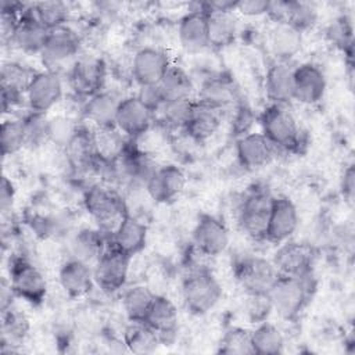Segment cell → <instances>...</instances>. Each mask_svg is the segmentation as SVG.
<instances>
[{"label":"cell","mask_w":355,"mask_h":355,"mask_svg":"<svg viewBox=\"0 0 355 355\" xmlns=\"http://www.w3.org/2000/svg\"><path fill=\"white\" fill-rule=\"evenodd\" d=\"M261 133L279 153H301L306 146V133L302 130L288 105L269 104L259 114Z\"/></svg>","instance_id":"6da1fadb"},{"label":"cell","mask_w":355,"mask_h":355,"mask_svg":"<svg viewBox=\"0 0 355 355\" xmlns=\"http://www.w3.org/2000/svg\"><path fill=\"white\" fill-rule=\"evenodd\" d=\"M313 288L312 275L304 277L279 275L268 291L272 311L286 320L295 319L309 302Z\"/></svg>","instance_id":"7a4b0ae2"},{"label":"cell","mask_w":355,"mask_h":355,"mask_svg":"<svg viewBox=\"0 0 355 355\" xmlns=\"http://www.w3.org/2000/svg\"><path fill=\"white\" fill-rule=\"evenodd\" d=\"M180 294L190 313L205 315L219 302L222 287L208 268H193L182 280Z\"/></svg>","instance_id":"3957f363"},{"label":"cell","mask_w":355,"mask_h":355,"mask_svg":"<svg viewBox=\"0 0 355 355\" xmlns=\"http://www.w3.org/2000/svg\"><path fill=\"white\" fill-rule=\"evenodd\" d=\"M86 212L98 225L104 234H111L122 218L128 214L122 196L110 184H93L83 196Z\"/></svg>","instance_id":"277c9868"},{"label":"cell","mask_w":355,"mask_h":355,"mask_svg":"<svg viewBox=\"0 0 355 355\" xmlns=\"http://www.w3.org/2000/svg\"><path fill=\"white\" fill-rule=\"evenodd\" d=\"M273 196L263 187L248 189L237 207V225L251 240H265Z\"/></svg>","instance_id":"5b68a950"},{"label":"cell","mask_w":355,"mask_h":355,"mask_svg":"<svg viewBox=\"0 0 355 355\" xmlns=\"http://www.w3.org/2000/svg\"><path fill=\"white\" fill-rule=\"evenodd\" d=\"M10 287L15 297L31 305H40L47 294V280L42 270L24 257L10 259Z\"/></svg>","instance_id":"8992f818"},{"label":"cell","mask_w":355,"mask_h":355,"mask_svg":"<svg viewBox=\"0 0 355 355\" xmlns=\"http://www.w3.org/2000/svg\"><path fill=\"white\" fill-rule=\"evenodd\" d=\"M80 46L82 39L79 33L69 25H62L49 31L40 57L47 69L60 72V68L65 67V64L72 65L80 54Z\"/></svg>","instance_id":"52a82bcc"},{"label":"cell","mask_w":355,"mask_h":355,"mask_svg":"<svg viewBox=\"0 0 355 355\" xmlns=\"http://www.w3.org/2000/svg\"><path fill=\"white\" fill-rule=\"evenodd\" d=\"M64 96L62 75L54 69L35 71L26 89L25 104L29 111L47 114Z\"/></svg>","instance_id":"ba28073f"},{"label":"cell","mask_w":355,"mask_h":355,"mask_svg":"<svg viewBox=\"0 0 355 355\" xmlns=\"http://www.w3.org/2000/svg\"><path fill=\"white\" fill-rule=\"evenodd\" d=\"M130 259V255L108 243L98 259L93 263L96 286L107 294L119 291L126 284Z\"/></svg>","instance_id":"9c48e42d"},{"label":"cell","mask_w":355,"mask_h":355,"mask_svg":"<svg viewBox=\"0 0 355 355\" xmlns=\"http://www.w3.org/2000/svg\"><path fill=\"white\" fill-rule=\"evenodd\" d=\"M233 275L245 294H268L279 276L272 261L257 255L239 258L234 262Z\"/></svg>","instance_id":"30bf717a"},{"label":"cell","mask_w":355,"mask_h":355,"mask_svg":"<svg viewBox=\"0 0 355 355\" xmlns=\"http://www.w3.org/2000/svg\"><path fill=\"white\" fill-rule=\"evenodd\" d=\"M105 61L96 54H79L68 69V82L76 97L83 100L104 89Z\"/></svg>","instance_id":"8fae6325"},{"label":"cell","mask_w":355,"mask_h":355,"mask_svg":"<svg viewBox=\"0 0 355 355\" xmlns=\"http://www.w3.org/2000/svg\"><path fill=\"white\" fill-rule=\"evenodd\" d=\"M272 263L279 275L304 277L312 275L315 263L313 248L302 241L287 240L279 244L273 254Z\"/></svg>","instance_id":"7c38bea8"},{"label":"cell","mask_w":355,"mask_h":355,"mask_svg":"<svg viewBox=\"0 0 355 355\" xmlns=\"http://www.w3.org/2000/svg\"><path fill=\"white\" fill-rule=\"evenodd\" d=\"M171 65L169 55L164 49L143 46L130 58V78L137 86L158 85Z\"/></svg>","instance_id":"4fadbf2b"},{"label":"cell","mask_w":355,"mask_h":355,"mask_svg":"<svg viewBox=\"0 0 355 355\" xmlns=\"http://www.w3.org/2000/svg\"><path fill=\"white\" fill-rule=\"evenodd\" d=\"M154 121L155 114L148 110L135 94L121 98L115 118V128L130 141L137 140L147 133Z\"/></svg>","instance_id":"5bb4252c"},{"label":"cell","mask_w":355,"mask_h":355,"mask_svg":"<svg viewBox=\"0 0 355 355\" xmlns=\"http://www.w3.org/2000/svg\"><path fill=\"white\" fill-rule=\"evenodd\" d=\"M230 236L226 225L216 216L202 214L193 229V247L208 258L220 255L229 247Z\"/></svg>","instance_id":"9a60e30c"},{"label":"cell","mask_w":355,"mask_h":355,"mask_svg":"<svg viewBox=\"0 0 355 355\" xmlns=\"http://www.w3.org/2000/svg\"><path fill=\"white\" fill-rule=\"evenodd\" d=\"M300 223V216L295 204L284 196H273L265 241L272 244H282L293 237Z\"/></svg>","instance_id":"2e32d148"},{"label":"cell","mask_w":355,"mask_h":355,"mask_svg":"<svg viewBox=\"0 0 355 355\" xmlns=\"http://www.w3.org/2000/svg\"><path fill=\"white\" fill-rule=\"evenodd\" d=\"M326 90V73L319 64L308 61L294 67L293 101L304 105H313L324 97Z\"/></svg>","instance_id":"e0dca14e"},{"label":"cell","mask_w":355,"mask_h":355,"mask_svg":"<svg viewBox=\"0 0 355 355\" xmlns=\"http://www.w3.org/2000/svg\"><path fill=\"white\" fill-rule=\"evenodd\" d=\"M234 150L239 164L248 171L266 166L279 154L276 147L261 132H248L237 137Z\"/></svg>","instance_id":"ac0fdd59"},{"label":"cell","mask_w":355,"mask_h":355,"mask_svg":"<svg viewBox=\"0 0 355 355\" xmlns=\"http://www.w3.org/2000/svg\"><path fill=\"white\" fill-rule=\"evenodd\" d=\"M190 7L179 19L178 39L186 53L198 54L209 47L207 14L200 8L198 3H193Z\"/></svg>","instance_id":"d6986e66"},{"label":"cell","mask_w":355,"mask_h":355,"mask_svg":"<svg viewBox=\"0 0 355 355\" xmlns=\"http://www.w3.org/2000/svg\"><path fill=\"white\" fill-rule=\"evenodd\" d=\"M186 182V173L180 166L165 164L158 166L144 189L151 200L159 204H166L172 202L183 193Z\"/></svg>","instance_id":"ffe728a7"},{"label":"cell","mask_w":355,"mask_h":355,"mask_svg":"<svg viewBox=\"0 0 355 355\" xmlns=\"http://www.w3.org/2000/svg\"><path fill=\"white\" fill-rule=\"evenodd\" d=\"M47 33L49 29L35 15L32 4H28L19 15L10 44L24 53L40 54Z\"/></svg>","instance_id":"44dd1931"},{"label":"cell","mask_w":355,"mask_h":355,"mask_svg":"<svg viewBox=\"0 0 355 355\" xmlns=\"http://www.w3.org/2000/svg\"><path fill=\"white\" fill-rule=\"evenodd\" d=\"M197 100L222 112L241 101L234 80L226 75H212L204 79L198 89Z\"/></svg>","instance_id":"7402d4cb"},{"label":"cell","mask_w":355,"mask_h":355,"mask_svg":"<svg viewBox=\"0 0 355 355\" xmlns=\"http://www.w3.org/2000/svg\"><path fill=\"white\" fill-rule=\"evenodd\" d=\"M263 90L269 104L288 105L294 93V65L273 61L265 72Z\"/></svg>","instance_id":"603a6c76"},{"label":"cell","mask_w":355,"mask_h":355,"mask_svg":"<svg viewBox=\"0 0 355 355\" xmlns=\"http://www.w3.org/2000/svg\"><path fill=\"white\" fill-rule=\"evenodd\" d=\"M58 283L68 297L82 298L87 295L96 284L93 266L69 257L58 269Z\"/></svg>","instance_id":"cb8c5ba5"},{"label":"cell","mask_w":355,"mask_h":355,"mask_svg":"<svg viewBox=\"0 0 355 355\" xmlns=\"http://www.w3.org/2000/svg\"><path fill=\"white\" fill-rule=\"evenodd\" d=\"M121 98L122 97H119L115 92L103 89L83 100L80 114L93 125V128L115 126V118Z\"/></svg>","instance_id":"d4e9b609"},{"label":"cell","mask_w":355,"mask_h":355,"mask_svg":"<svg viewBox=\"0 0 355 355\" xmlns=\"http://www.w3.org/2000/svg\"><path fill=\"white\" fill-rule=\"evenodd\" d=\"M273 22H286L300 32H305L316 24L318 11L305 1L277 0L270 1L268 15Z\"/></svg>","instance_id":"484cf974"},{"label":"cell","mask_w":355,"mask_h":355,"mask_svg":"<svg viewBox=\"0 0 355 355\" xmlns=\"http://www.w3.org/2000/svg\"><path fill=\"white\" fill-rule=\"evenodd\" d=\"M179 313L176 305L165 295H155L154 302L144 319L159 337L161 344H169L173 341L178 331Z\"/></svg>","instance_id":"4316f807"},{"label":"cell","mask_w":355,"mask_h":355,"mask_svg":"<svg viewBox=\"0 0 355 355\" xmlns=\"http://www.w3.org/2000/svg\"><path fill=\"white\" fill-rule=\"evenodd\" d=\"M147 226L137 218L126 214L108 236V243L133 257L141 252L147 244Z\"/></svg>","instance_id":"83f0119b"},{"label":"cell","mask_w":355,"mask_h":355,"mask_svg":"<svg viewBox=\"0 0 355 355\" xmlns=\"http://www.w3.org/2000/svg\"><path fill=\"white\" fill-rule=\"evenodd\" d=\"M223 112L196 100L189 121L182 130L191 141L204 143L211 139L222 125Z\"/></svg>","instance_id":"f1b7e54d"},{"label":"cell","mask_w":355,"mask_h":355,"mask_svg":"<svg viewBox=\"0 0 355 355\" xmlns=\"http://www.w3.org/2000/svg\"><path fill=\"white\" fill-rule=\"evenodd\" d=\"M302 32L286 22H273L268 33V47L275 61L290 62L302 47Z\"/></svg>","instance_id":"f546056e"},{"label":"cell","mask_w":355,"mask_h":355,"mask_svg":"<svg viewBox=\"0 0 355 355\" xmlns=\"http://www.w3.org/2000/svg\"><path fill=\"white\" fill-rule=\"evenodd\" d=\"M207 14L209 47L225 49L239 33V19L234 11H204Z\"/></svg>","instance_id":"4dcf8cb0"},{"label":"cell","mask_w":355,"mask_h":355,"mask_svg":"<svg viewBox=\"0 0 355 355\" xmlns=\"http://www.w3.org/2000/svg\"><path fill=\"white\" fill-rule=\"evenodd\" d=\"M105 247V234L100 229L83 227L69 240V257L93 265Z\"/></svg>","instance_id":"1f68e13d"},{"label":"cell","mask_w":355,"mask_h":355,"mask_svg":"<svg viewBox=\"0 0 355 355\" xmlns=\"http://www.w3.org/2000/svg\"><path fill=\"white\" fill-rule=\"evenodd\" d=\"M93 143L98 162H114L123 155L130 140L115 126L93 128Z\"/></svg>","instance_id":"d6a6232c"},{"label":"cell","mask_w":355,"mask_h":355,"mask_svg":"<svg viewBox=\"0 0 355 355\" xmlns=\"http://www.w3.org/2000/svg\"><path fill=\"white\" fill-rule=\"evenodd\" d=\"M165 101L193 98L194 82L189 72L180 65L172 64L158 83Z\"/></svg>","instance_id":"836d02e7"},{"label":"cell","mask_w":355,"mask_h":355,"mask_svg":"<svg viewBox=\"0 0 355 355\" xmlns=\"http://www.w3.org/2000/svg\"><path fill=\"white\" fill-rule=\"evenodd\" d=\"M155 295L157 294L144 284H136L125 290L122 308L129 322H144Z\"/></svg>","instance_id":"e575fe53"},{"label":"cell","mask_w":355,"mask_h":355,"mask_svg":"<svg viewBox=\"0 0 355 355\" xmlns=\"http://www.w3.org/2000/svg\"><path fill=\"white\" fill-rule=\"evenodd\" d=\"M284 336L280 329L266 320L259 322L251 331L252 352L258 355H277L284 351Z\"/></svg>","instance_id":"d590c367"},{"label":"cell","mask_w":355,"mask_h":355,"mask_svg":"<svg viewBox=\"0 0 355 355\" xmlns=\"http://www.w3.org/2000/svg\"><path fill=\"white\" fill-rule=\"evenodd\" d=\"M123 344L133 354H150L161 344L158 334L144 322H130L123 333Z\"/></svg>","instance_id":"8d00e7d4"},{"label":"cell","mask_w":355,"mask_h":355,"mask_svg":"<svg viewBox=\"0 0 355 355\" xmlns=\"http://www.w3.org/2000/svg\"><path fill=\"white\" fill-rule=\"evenodd\" d=\"M194 103V98L165 101L161 105V108L155 112V119H158L165 128L183 130L193 111Z\"/></svg>","instance_id":"74e56055"},{"label":"cell","mask_w":355,"mask_h":355,"mask_svg":"<svg viewBox=\"0 0 355 355\" xmlns=\"http://www.w3.org/2000/svg\"><path fill=\"white\" fill-rule=\"evenodd\" d=\"M24 147H26V137L22 116L4 119L0 126V148L3 157L14 155Z\"/></svg>","instance_id":"f35d334b"},{"label":"cell","mask_w":355,"mask_h":355,"mask_svg":"<svg viewBox=\"0 0 355 355\" xmlns=\"http://www.w3.org/2000/svg\"><path fill=\"white\" fill-rule=\"evenodd\" d=\"M37 19L50 31L62 25H68L71 10L64 1H37L32 4Z\"/></svg>","instance_id":"ab89813d"},{"label":"cell","mask_w":355,"mask_h":355,"mask_svg":"<svg viewBox=\"0 0 355 355\" xmlns=\"http://www.w3.org/2000/svg\"><path fill=\"white\" fill-rule=\"evenodd\" d=\"M80 125L68 115H54L49 118L47 136L49 141L54 146L65 150V147L71 143Z\"/></svg>","instance_id":"60d3db41"},{"label":"cell","mask_w":355,"mask_h":355,"mask_svg":"<svg viewBox=\"0 0 355 355\" xmlns=\"http://www.w3.org/2000/svg\"><path fill=\"white\" fill-rule=\"evenodd\" d=\"M218 352L225 355L254 354L251 347V331L236 326L229 327L218 344Z\"/></svg>","instance_id":"b9f144b4"},{"label":"cell","mask_w":355,"mask_h":355,"mask_svg":"<svg viewBox=\"0 0 355 355\" xmlns=\"http://www.w3.org/2000/svg\"><path fill=\"white\" fill-rule=\"evenodd\" d=\"M22 121H24V129H25V137H26V147L36 148L49 141L47 114L29 111L26 115L22 116Z\"/></svg>","instance_id":"7bdbcfd3"},{"label":"cell","mask_w":355,"mask_h":355,"mask_svg":"<svg viewBox=\"0 0 355 355\" xmlns=\"http://www.w3.org/2000/svg\"><path fill=\"white\" fill-rule=\"evenodd\" d=\"M28 331V320L19 312L11 309V306L3 311V344L11 347L17 345Z\"/></svg>","instance_id":"ee69618b"},{"label":"cell","mask_w":355,"mask_h":355,"mask_svg":"<svg viewBox=\"0 0 355 355\" xmlns=\"http://www.w3.org/2000/svg\"><path fill=\"white\" fill-rule=\"evenodd\" d=\"M326 36L349 58L352 57V24L347 17H338L334 21H331V24L327 26Z\"/></svg>","instance_id":"f6af8a7d"},{"label":"cell","mask_w":355,"mask_h":355,"mask_svg":"<svg viewBox=\"0 0 355 355\" xmlns=\"http://www.w3.org/2000/svg\"><path fill=\"white\" fill-rule=\"evenodd\" d=\"M247 313L255 323L263 322L272 311V305L268 294H247Z\"/></svg>","instance_id":"bcb514c9"},{"label":"cell","mask_w":355,"mask_h":355,"mask_svg":"<svg viewBox=\"0 0 355 355\" xmlns=\"http://www.w3.org/2000/svg\"><path fill=\"white\" fill-rule=\"evenodd\" d=\"M233 108H234V114L232 119V130L236 133L237 137H240L250 132V128L254 122V116L251 110L241 101L236 104Z\"/></svg>","instance_id":"7dc6e473"},{"label":"cell","mask_w":355,"mask_h":355,"mask_svg":"<svg viewBox=\"0 0 355 355\" xmlns=\"http://www.w3.org/2000/svg\"><path fill=\"white\" fill-rule=\"evenodd\" d=\"M139 90L135 94L148 110H151L154 114L161 108L164 104V97L159 90L158 85H143L137 86Z\"/></svg>","instance_id":"c3c4849f"},{"label":"cell","mask_w":355,"mask_h":355,"mask_svg":"<svg viewBox=\"0 0 355 355\" xmlns=\"http://www.w3.org/2000/svg\"><path fill=\"white\" fill-rule=\"evenodd\" d=\"M270 1L266 0H240L236 3V14L244 17H262L268 15Z\"/></svg>","instance_id":"681fc988"},{"label":"cell","mask_w":355,"mask_h":355,"mask_svg":"<svg viewBox=\"0 0 355 355\" xmlns=\"http://www.w3.org/2000/svg\"><path fill=\"white\" fill-rule=\"evenodd\" d=\"M15 197V190L12 183L4 176L1 180V190H0V209L3 214H6L14 202Z\"/></svg>","instance_id":"f907efd6"},{"label":"cell","mask_w":355,"mask_h":355,"mask_svg":"<svg viewBox=\"0 0 355 355\" xmlns=\"http://www.w3.org/2000/svg\"><path fill=\"white\" fill-rule=\"evenodd\" d=\"M354 186H355V173H354V165H348L343 173L341 178V190L347 200H352L354 197Z\"/></svg>","instance_id":"816d5d0a"}]
</instances>
